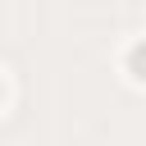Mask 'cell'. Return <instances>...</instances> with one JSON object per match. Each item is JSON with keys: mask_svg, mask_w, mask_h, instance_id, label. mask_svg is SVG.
Listing matches in <instances>:
<instances>
[{"mask_svg": "<svg viewBox=\"0 0 146 146\" xmlns=\"http://www.w3.org/2000/svg\"><path fill=\"white\" fill-rule=\"evenodd\" d=\"M132 64H137V68H146V50H137V55H132Z\"/></svg>", "mask_w": 146, "mask_h": 146, "instance_id": "obj_1", "label": "cell"}]
</instances>
